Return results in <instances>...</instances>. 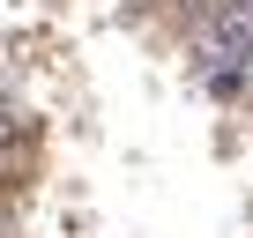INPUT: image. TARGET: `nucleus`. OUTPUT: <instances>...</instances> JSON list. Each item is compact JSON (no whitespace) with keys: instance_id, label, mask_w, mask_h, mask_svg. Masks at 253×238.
<instances>
[{"instance_id":"f257e3e1","label":"nucleus","mask_w":253,"mask_h":238,"mask_svg":"<svg viewBox=\"0 0 253 238\" xmlns=\"http://www.w3.org/2000/svg\"><path fill=\"white\" fill-rule=\"evenodd\" d=\"M186 45H194V67L201 75L246 60L253 52V0H209V8L194 15V30H186Z\"/></svg>"},{"instance_id":"f03ea898","label":"nucleus","mask_w":253,"mask_h":238,"mask_svg":"<svg viewBox=\"0 0 253 238\" xmlns=\"http://www.w3.org/2000/svg\"><path fill=\"white\" fill-rule=\"evenodd\" d=\"M171 8H179V15H201V8H209V0H171Z\"/></svg>"}]
</instances>
